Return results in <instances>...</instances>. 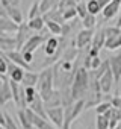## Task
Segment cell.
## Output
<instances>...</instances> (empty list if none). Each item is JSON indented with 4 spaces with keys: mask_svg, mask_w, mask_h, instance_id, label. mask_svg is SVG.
Listing matches in <instances>:
<instances>
[{
    "mask_svg": "<svg viewBox=\"0 0 121 129\" xmlns=\"http://www.w3.org/2000/svg\"><path fill=\"white\" fill-rule=\"evenodd\" d=\"M29 108L30 109H33L38 115H41V117H44V118H48L47 117V108H45V102H44V99L41 97V94L38 93V96L35 97V100L29 105Z\"/></svg>",
    "mask_w": 121,
    "mask_h": 129,
    "instance_id": "17",
    "label": "cell"
},
{
    "mask_svg": "<svg viewBox=\"0 0 121 129\" xmlns=\"http://www.w3.org/2000/svg\"><path fill=\"white\" fill-rule=\"evenodd\" d=\"M39 3H41V14H45L50 9L57 8L59 0H39Z\"/></svg>",
    "mask_w": 121,
    "mask_h": 129,
    "instance_id": "27",
    "label": "cell"
},
{
    "mask_svg": "<svg viewBox=\"0 0 121 129\" xmlns=\"http://www.w3.org/2000/svg\"><path fill=\"white\" fill-rule=\"evenodd\" d=\"M115 26L121 27V11H119V18H118V21H116V24H115Z\"/></svg>",
    "mask_w": 121,
    "mask_h": 129,
    "instance_id": "41",
    "label": "cell"
},
{
    "mask_svg": "<svg viewBox=\"0 0 121 129\" xmlns=\"http://www.w3.org/2000/svg\"><path fill=\"white\" fill-rule=\"evenodd\" d=\"M5 53H6V52H5ZM6 55H8V58H9L12 62L17 64V66H20V67H23V69H26V70H32L30 64L26 62V59H24L21 50H11V52H8Z\"/></svg>",
    "mask_w": 121,
    "mask_h": 129,
    "instance_id": "16",
    "label": "cell"
},
{
    "mask_svg": "<svg viewBox=\"0 0 121 129\" xmlns=\"http://www.w3.org/2000/svg\"><path fill=\"white\" fill-rule=\"evenodd\" d=\"M98 2H100V3H101V6L104 8V6H106V5H107L109 2H112V0H98Z\"/></svg>",
    "mask_w": 121,
    "mask_h": 129,
    "instance_id": "40",
    "label": "cell"
},
{
    "mask_svg": "<svg viewBox=\"0 0 121 129\" xmlns=\"http://www.w3.org/2000/svg\"><path fill=\"white\" fill-rule=\"evenodd\" d=\"M47 117L48 120L59 129H62L64 126V120H65V108L64 105L60 106H53V108H47Z\"/></svg>",
    "mask_w": 121,
    "mask_h": 129,
    "instance_id": "5",
    "label": "cell"
},
{
    "mask_svg": "<svg viewBox=\"0 0 121 129\" xmlns=\"http://www.w3.org/2000/svg\"><path fill=\"white\" fill-rule=\"evenodd\" d=\"M104 49H107V50H116V49H121V34L113 35V37H106Z\"/></svg>",
    "mask_w": 121,
    "mask_h": 129,
    "instance_id": "22",
    "label": "cell"
},
{
    "mask_svg": "<svg viewBox=\"0 0 121 129\" xmlns=\"http://www.w3.org/2000/svg\"><path fill=\"white\" fill-rule=\"evenodd\" d=\"M92 38H94L92 29H85L83 27V30H80L76 35V46H77V49L82 50L83 47H89L91 43H92Z\"/></svg>",
    "mask_w": 121,
    "mask_h": 129,
    "instance_id": "10",
    "label": "cell"
},
{
    "mask_svg": "<svg viewBox=\"0 0 121 129\" xmlns=\"http://www.w3.org/2000/svg\"><path fill=\"white\" fill-rule=\"evenodd\" d=\"M0 50L2 52H11V50H18L17 38L11 37L6 32H0Z\"/></svg>",
    "mask_w": 121,
    "mask_h": 129,
    "instance_id": "8",
    "label": "cell"
},
{
    "mask_svg": "<svg viewBox=\"0 0 121 129\" xmlns=\"http://www.w3.org/2000/svg\"><path fill=\"white\" fill-rule=\"evenodd\" d=\"M5 9H6L8 15H9L15 23H18V24L23 23V14H21V9H20L18 6H12V5H9V6L5 8Z\"/></svg>",
    "mask_w": 121,
    "mask_h": 129,
    "instance_id": "23",
    "label": "cell"
},
{
    "mask_svg": "<svg viewBox=\"0 0 121 129\" xmlns=\"http://www.w3.org/2000/svg\"><path fill=\"white\" fill-rule=\"evenodd\" d=\"M76 8H77V14H79V18H80V20H82V18H85V17L89 14V11H88V6H86L83 2H79Z\"/></svg>",
    "mask_w": 121,
    "mask_h": 129,
    "instance_id": "35",
    "label": "cell"
},
{
    "mask_svg": "<svg viewBox=\"0 0 121 129\" xmlns=\"http://www.w3.org/2000/svg\"><path fill=\"white\" fill-rule=\"evenodd\" d=\"M89 84H91L89 70L85 69L83 66L79 67L76 70L74 81L71 84V97H73L74 102L80 100V99H86V94L89 91Z\"/></svg>",
    "mask_w": 121,
    "mask_h": 129,
    "instance_id": "1",
    "label": "cell"
},
{
    "mask_svg": "<svg viewBox=\"0 0 121 129\" xmlns=\"http://www.w3.org/2000/svg\"><path fill=\"white\" fill-rule=\"evenodd\" d=\"M109 64H110V70L113 73V78H115V84H118L121 79V59H119V56L109 58Z\"/></svg>",
    "mask_w": 121,
    "mask_h": 129,
    "instance_id": "19",
    "label": "cell"
},
{
    "mask_svg": "<svg viewBox=\"0 0 121 129\" xmlns=\"http://www.w3.org/2000/svg\"><path fill=\"white\" fill-rule=\"evenodd\" d=\"M74 6H77L76 0H59V5H57L60 12H64V11H67L70 8H74Z\"/></svg>",
    "mask_w": 121,
    "mask_h": 129,
    "instance_id": "31",
    "label": "cell"
},
{
    "mask_svg": "<svg viewBox=\"0 0 121 129\" xmlns=\"http://www.w3.org/2000/svg\"><path fill=\"white\" fill-rule=\"evenodd\" d=\"M45 27L53 34V35H60L62 34V24L53 21V20H45Z\"/></svg>",
    "mask_w": 121,
    "mask_h": 129,
    "instance_id": "26",
    "label": "cell"
},
{
    "mask_svg": "<svg viewBox=\"0 0 121 129\" xmlns=\"http://www.w3.org/2000/svg\"><path fill=\"white\" fill-rule=\"evenodd\" d=\"M76 2H77V3H79V2H82V0H76Z\"/></svg>",
    "mask_w": 121,
    "mask_h": 129,
    "instance_id": "43",
    "label": "cell"
},
{
    "mask_svg": "<svg viewBox=\"0 0 121 129\" xmlns=\"http://www.w3.org/2000/svg\"><path fill=\"white\" fill-rule=\"evenodd\" d=\"M121 11V0H112V2H109L104 8H103V17L104 20H110L113 18L118 12Z\"/></svg>",
    "mask_w": 121,
    "mask_h": 129,
    "instance_id": "12",
    "label": "cell"
},
{
    "mask_svg": "<svg viewBox=\"0 0 121 129\" xmlns=\"http://www.w3.org/2000/svg\"><path fill=\"white\" fill-rule=\"evenodd\" d=\"M36 88H38L41 97L44 99V102L50 99V96L53 94V91L56 88L54 87V69L53 67H42Z\"/></svg>",
    "mask_w": 121,
    "mask_h": 129,
    "instance_id": "2",
    "label": "cell"
},
{
    "mask_svg": "<svg viewBox=\"0 0 121 129\" xmlns=\"http://www.w3.org/2000/svg\"><path fill=\"white\" fill-rule=\"evenodd\" d=\"M38 15H41V3L35 0V2L32 3V6H30V9H29L27 17H29V18H35V17H38Z\"/></svg>",
    "mask_w": 121,
    "mask_h": 129,
    "instance_id": "32",
    "label": "cell"
},
{
    "mask_svg": "<svg viewBox=\"0 0 121 129\" xmlns=\"http://www.w3.org/2000/svg\"><path fill=\"white\" fill-rule=\"evenodd\" d=\"M17 117H18L20 124H21L23 129H32V127H33V121H32V118H30V115H29L27 108H20L18 112H17Z\"/></svg>",
    "mask_w": 121,
    "mask_h": 129,
    "instance_id": "18",
    "label": "cell"
},
{
    "mask_svg": "<svg viewBox=\"0 0 121 129\" xmlns=\"http://www.w3.org/2000/svg\"><path fill=\"white\" fill-rule=\"evenodd\" d=\"M38 81H39V75L38 73H33L32 70H26L24 78L21 81V85H24V87H36Z\"/></svg>",
    "mask_w": 121,
    "mask_h": 129,
    "instance_id": "20",
    "label": "cell"
},
{
    "mask_svg": "<svg viewBox=\"0 0 121 129\" xmlns=\"http://www.w3.org/2000/svg\"><path fill=\"white\" fill-rule=\"evenodd\" d=\"M62 46V43H59V40L56 37H50L45 44H44V53L45 56H51V55H56L60 49H65V47H60Z\"/></svg>",
    "mask_w": 121,
    "mask_h": 129,
    "instance_id": "15",
    "label": "cell"
},
{
    "mask_svg": "<svg viewBox=\"0 0 121 129\" xmlns=\"http://www.w3.org/2000/svg\"><path fill=\"white\" fill-rule=\"evenodd\" d=\"M2 114H3V117H5V126H3L2 129H20V127L15 124V121L12 120V117H11L5 109L2 111Z\"/></svg>",
    "mask_w": 121,
    "mask_h": 129,
    "instance_id": "30",
    "label": "cell"
},
{
    "mask_svg": "<svg viewBox=\"0 0 121 129\" xmlns=\"http://www.w3.org/2000/svg\"><path fill=\"white\" fill-rule=\"evenodd\" d=\"M62 14H64V20H65V21H73L76 17H79L76 6H74V8H70V9H67V11H64Z\"/></svg>",
    "mask_w": 121,
    "mask_h": 129,
    "instance_id": "33",
    "label": "cell"
},
{
    "mask_svg": "<svg viewBox=\"0 0 121 129\" xmlns=\"http://www.w3.org/2000/svg\"><path fill=\"white\" fill-rule=\"evenodd\" d=\"M109 129H121V123H119V124H116L115 127H109Z\"/></svg>",
    "mask_w": 121,
    "mask_h": 129,
    "instance_id": "42",
    "label": "cell"
},
{
    "mask_svg": "<svg viewBox=\"0 0 121 129\" xmlns=\"http://www.w3.org/2000/svg\"><path fill=\"white\" fill-rule=\"evenodd\" d=\"M27 111H29V115H30L32 121H33V127H36V129H59V127H56L48 118H44V117L38 115V114H36L33 109H30L29 106H27Z\"/></svg>",
    "mask_w": 121,
    "mask_h": 129,
    "instance_id": "7",
    "label": "cell"
},
{
    "mask_svg": "<svg viewBox=\"0 0 121 129\" xmlns=\"http://www.w3.org/2000/svg\"><path fill=\"white\" fill-rule=\"evenodd\" d=\"M20 29V24L15 23L6 12L5 8H2L0 12V32H6V34H17V30Z\"/></svg>",
    "mask_w": 121,
    "mask_h": 129,
    "instance_id": "6",
    "label": "cell"
},
{
    "mask_svg": "<svg viewBox=\"0 0 121 129\" xmlns=\"http://www.w3.org/2000/svg\"><path fill=\"white\" fill-rule=\"evenodd\" d=\"M24 73H26V69H23V67L17 66L15 62H12V61L9 59L8 75H9V78H11L12 81H15V82H20V84H21V81H23V78H24Z\"/></svg>",
    "mask_w": 121,
    "mask_h": 129,
    "instance_id": "14",
    "label": "cell"
},
{
    "mask_svg": "<svg viewBox=\"0 0 121 129\" xmlns=\"http://www.w3.org/2000/svg\"><path fill=\"white\" fill-rule=\"evenodd\" d=\"M104 34H106V37H113V35H118V34H121V27H118V26H110V27H106V29H104Z\"/></svg>",
    "mask_w": 121,
    "mask_h": 129,
    "instance_id": "36",
    "label": "cell"
},
{
    "mask_svg": "<svg viewBox=\"0 0 121 129\" xmlns=\"http://www.w3.org/2000/svg\"><path fill=\"white\" fill-rule=\"evenodd\" d=\"M110 127V120L104 114H97L95 117V129H109Z\"/></svg>",
    "mask_w": 121,
    "mask_h": 129,
    "instance_id": "25",
    "label": "cell"
},
{
    "mask_svg": "<svg viewBox=\"0 0 121 129\" xmlns=\"http://www.w3.org/2000/svg\"><path fill=\"white\" fill-rule=\"evenodd\" d=\"M101 64H103V61H101V58H100V56H92V61H91V70L98 69Z\"/></svg>",
    "mask_w": 121,
    "mask_h": 129,
    "instance_id": "37",
    "label": "cell"
},
{
    "mask_svg": "<svg viewBox=\"0 0 121 129\" xmlns=\"http://www.w3.org/2000/svg\"><path fill=\"white\" fill-rule=\"evenodd\" d=\"M110 108H112V102H110V100H109V102H100V103L95 106V112H97V114H106Z\"/></svg>",
    "mask_w": 121,
    "mask_h": 129,
    "instance_id": "34",
    "label": "cell"
},
{
    "mask_svg": "<svg viewBox=\"0 0 121 129\" xmlns=\"http://www.w3.org/2000/svg\"><path fill=\"white\" fill-rule=\"evenodd\" d=\"M86 6H88L89 14H94V15H97L98 12L103 11V6H101V3L98 2V0H89V2L86 3Z\"/></svg>",
    "mask_w": 121,
    "mask_h": 129,
    "instance_id": "29",
    "label": "cell"
},
{
    "mask_svg": "<svg viewBox=\"0 0 121 129\" xmlns=\"http://www.w3.org/2000/svg\"><path fill=\"white\" fill-rule=\"evenodd\" d=\"M85 99H80V100H76L73 102L71 105L68 106H64L65 108V120H64V126L62 129H71V124L74 123V120L80 115V112L85 109Z\"/></svg>",
    "mask_w": 121,
    "mask_h": 129,
    "instance_id": "3",
    "label": "cell"
},
{
    "mask_svg": "<svg viewBox=\"0 0 121 129\" xmlns=\"http://www.w3.org/2000/svg\"><path fill=\"white\" fill-rule=\"evenodd\" d=\"M110 102H112V106L121 109V96H113V97H110Z\"/></svg>",
    "mask_w": 121,
    "mask_h": 129,
    "instance_id": "38",
    "label": "cell"
},
{
    "mask_svg": "<svg viewBox=\"0 0 121 129\" xmlns=\"http://www.w3.org/2000/svg\"><path fill=\"white\" fill-rule=\"evenodd\" d=\"M97 15H94V14H88L85 18H82V26L85 27V29H94L95 26H97Z\"/></svg>",
    "mask_w": 121,
    "mask_h": 129,
    "instance_id": "28",
    "label": "cell"
},
{
    "mask_svg": "<svg viewBox=\"0 0 121 129\" xmlns=\"http://www.w3.org/2000/svg\"><path fill=\"white\" fill-rule=\"evenodd\" d=\"M23 56H24L26 62L32 64V61H33V52H23Z\"/></svg>",
    "mask_w": 121,
    "mask_h": 129,
    "instance_id": "39",
    "label": "cell"
},
{
    "mask_svg": "<svg viewBox=\"0 0 121 129\" xmlns=\"http://www.w3.org/2000/svg\"><path fill=\"white\" fill-rule=\"evenodd\" d=\"M0 105L5 106L9 100H14V94H12V87H11V78H8L6 75H0Z\"/></svg>",
    "mask_w": 121,
    "mask_h": 129,
    "instance_id": "4",
    "label": "cell"
},
{
    "mask_svg": "<svg viewBox=\"0 0 121 129\" xmlns=\"http://www.w3.org/2000/svg\"><path fill=\"white\" fill-rule=\"evenodd\" d=\"M30 27H29V24L27 23H21L20 24V29L17 30V35H15V38H17V44H18V50H21L23 49V46L26 44V41L29 40V37H30Z\"/></svg>",
    "mask_w": 121,
    "mask_h": 129,
    "instance_id": "13",
    "label": "cell"
},
{
    "mask_svg": "<svg viewBox=\"0 0 121 129\" xmlns=\"http://www.w3.org/2000/svg\"><path fill=\"white\" fill-rule=\"evenodd\" d=\"M27 24H29V27H30L32 30L39 32V30H42V27L45 26V18H44V15H38V17H35V18H29Z\"/></svg>",
    "mask_w": 121,
    "mask_h": 129,
    "instance_id": "24",
    "label": "cell"
},
{
    "mask_svg": "<svg viewBox=\"0 0 121 129\" xmlns=\"http://www.w3.org/2000/svg\"><path fill=\"white\" fill-rule=\"evenodd\" d=\"M42 15H44L45 20H53V21H57V23H60V24L65 23L64 14L59 11V8H53V9H50L48 12H45V14H42Z\"/></svg>",
    "mask_w": 121,
    "mask_h": 129,
    "instance_id": "21",
    "label": "cell"
},
{
    "mask_svg": "<svg viewBox=\"0 0 121 129\" xmlns=\"http://www.w3.org/2000/svg\"><path fill=\"white\" fill-rule=\"evenodd\" d=\"M48 40V37H45V35H30L29 37V40L26 41V44L23 46V49H21V52H35L39 46H42V44H45V41Z\"/></svg>",
    "mask_w": 121,
    "mask_h": 129,
    "instance_id": "9",
    "label": "cell"
},
{
    "mask_svg": "<svg viewBox=\"0 0 121 129\" xmlns=\"http://www.w3.org/2000/svg\"><path fill=\"white\" fill-rule=\"evenodd\" d=\"M115 85V78H113V73L110 70V64H109V69L104 72V75L100 78V87H101V91L104 94H110L112 88Z\"/></svg>",
    "mask_w": 121,
    "mask_h": 129,
    "instance_id": "11",
    "label": "cell"
},
{
    "mask_svg": "<svg viewBox=\"0 0 121 129\" xmlns=\"http://www.w3.org/2000/svg\"><path fill=\"white\" fill-rule=\"evenodd\" d=\"M118 56H119V59H121V53H119V55H118Z\"/></svg>",
    "mask_w": 121,
    "mask_h": 129,
    "instance_id": "44",
    "label": "cell"
},
{
    "mask_svg": "<svg viewBox=\"0 0 121 129\" xmlns=\"http://www.w3.org/2000/svg\"><path fill=\"white\" fill-rule=\"evenodd\" d=\"M88 129H91V127H88Z\"/></svg>",
    "mask_w": 121,
    "mask_h": 129,
    "instance_id": "45",
    "label": "cell"
}]
</instances>
